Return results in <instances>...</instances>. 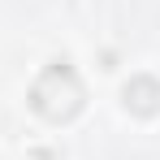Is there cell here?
I'll list each match as a JSON object with an SVG mask.
<instances>
[{"label":"cell","mask_w":160,"mask_h":160,"mask_svg":"<svg viewBox=\"0 0 160 160\" xmlns=\"http://www.w3.org/2000/svg\"><path fill=\"white\" fill-rule=\"evenodd\" d=\"M147 95H160V87H156L152 78H138V82H134V91L126 87V104H134L138 112H152V108H156L152 100H147Z\"/></svg>","instance_id":"obj_1"}]
</instances>
